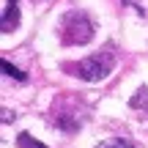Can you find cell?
Listing matches in <instances>:
<instances>
[{
	"label": "cell",
	"mask_w": 148,
	"mask_h": 148,
	"mask_svg": "<svg viewBox=\"0 0 148 148\" xmlns=\"http://www.w3.org/2000/svg\"><path fill=\"white\" fill-rule=\"evenodd\" d=\"M112 66H115V55L112 52H96V55H90V58L79 60L74 66H66V69L74 71L77 77L88 79V82H99V79H104L112 71Z\"/></svg>",
	"instance_id": "cell-1"
},
{
	"label": "cell",
	"mask_w": 148,
	"mask_h": 148,
	"mask_svg": "<svg viewBox=\"0 0 148 148\" xmlns=\"http://www.w3.org/2000/svg\"><path fill=\"white\" fill-rule=\"evenodd\" d=\"M90 36H93V25H90V19L85 14L71 11V14L63 16V22H60V38H63V44H88Z\"/></svg>",
	"instance_id": "cell-2"
},
{
	"label": "cell",
	"mask_w": 148,
	"mask_h": 148,
	"mask_svg": "<svg viewBox=\"0 0 148 148\" xmlns=\"http://www.w3.org/2000/svg\"><path fill=\"white\" fill-rule=\"evenodd\" d=\"M16 22H19V0H5V8H3V33L14 30Z\"/></svg>",
	"instance_id": "cell-3"
},
{
	"label": "cell",
	"mask_w": 148,
	"mask_h": 148,
	"mask_svg": "<svg viewBox=\"0 0 148 148\" xmlns=\"http://www.w3.org/2000/svg\"><path fill=\"white\" fill-rule=\"evenodd\" d=\"M99 148H132L129 140H121V137H112V140H104Z\"/></svg>",
	"instance_id": "cell-4"
},
{
	"label": "cell",
	"mask_w": 148,
	"mask_h": 148,
	"mask_svg": "<svg viewBox=\"0 0 148 148\" xmlns=\"http://www.w3.org/2000/svg\"><path fill=\"white\" fill-rule=\"evenodd\" d=\"M19 148H44V145L36 143V140H33L27 132H22V134H19Z\"/></svg>",
	"instance_id": "cell-5"
},
{
	"label": "cell",
	"mask_w": 148,
	"mask_h": 148,
	"mask_svg": "<svg viewBox=\"0 0 148 148\" xmlns=\"http://www.w3.org/2000/svg\"><path fill=\"white\" fill-rule=\"evenodd\" d=\"M3 69L8 71V77H14V79H19V82H25V74H22L19 69H14V66H11L8 60H3Z\"/></svg>",
	"instance_id": "cell-6"
}]
</instances>
